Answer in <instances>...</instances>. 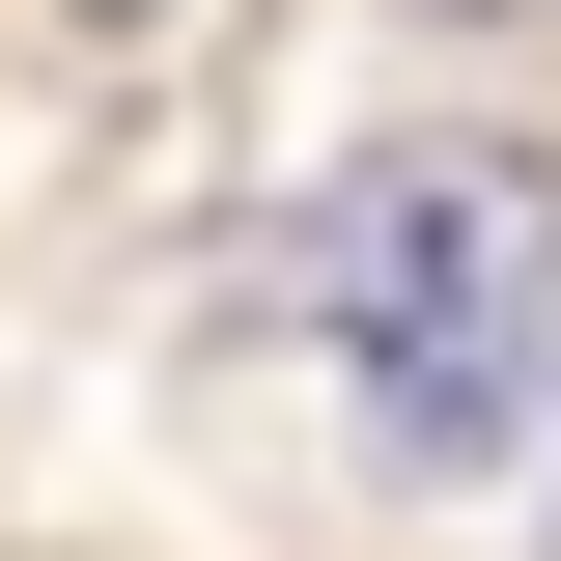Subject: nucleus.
Returning <instances> with one entry per match:
<instances>
[{
  "instance_id": "1",
  "label": "nucleus",
  "mask_w": 561,
  "mask_h": 561,
  "mask_svg": "<svg viewBox=\"0 0 561 561\" xmlns=\"http://www.w3.org/2000/svg\"><path fill=\"white\" fill-rule=\"evenodd\" d=\"M309 337H337L393 478H505L534 337H561V169L534 140H365L309 197Z\"/></svg>"
},
{
  "instance_id": "2",
  "label": "nucleus",
  "mask_w": 561,
  "mask_h": 561,
  "mask_svg": "<svg viewBox=\"0 0 561 561\" xmlns=\"http://www.w3.org/2000/svg\"><path fill=\"white\" fill-rule=\"evenodd\" d=\"M421 28H534V0H421Z\"/></svg>"
}]
</instances>
